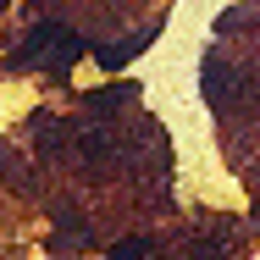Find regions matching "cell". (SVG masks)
<instances>
[{"mask_svg": "<svg viewBox=\"0 0 260 260\" xmlns=\"http://www.w3.org/2000/svg\"><path fill=\"white\" fill-rule=\"evenodd\" d=\"M144 249H150V238H127V244H116V249H111V260H139Z\"/></svg>", "mask_w": 260, "mask_h": 260, "instance_id": "cell-1", "label": "cell"}]
</instances>
